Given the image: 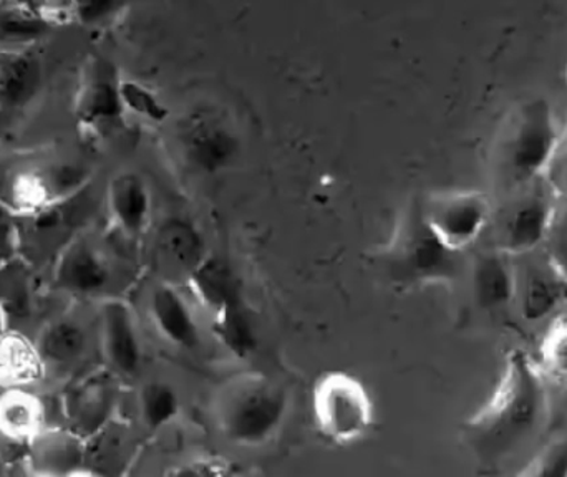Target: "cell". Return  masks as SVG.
Returning <instances> with one entry per match:
<instances>
[{
	"mask_svg": "<svg viewBox=\"0 0 567 477\" xmlns=\"http://www.w3.org/2000/svg\"><path fill=\"white\" fill-rule=\"evenodd\" d=\"M422 208L436 238L456 253L482 238L493 216L492 201L476 191L436 193L422 201Z\"/></svg>",
	"mask_w": 567,
	"mask_h": 477,
	"instance_id": "obj_8",
	"label": "cell"
},
{
	"mask_svg": "<svg viewBox=\"0 0 567 477\" xmlns=\"http://www.w3.org/2000/svg\"><path fill=\"white\" fill-rule=\"evenodd\" d=\"M120 100L123 112L133 113L148 122L163 123L168 118V108L153 90L136 80H120Z\"/></svg>",
	"mask_w": 567,
	"mask_h": 477,
	"instance_id": "obj_23",
	"label": "cell"
},
{
	"mask_svg": "<svg viewBox=\"0 0 567 477\" xmlns=\"http://www.w3.org/2000/svg\"><path fill=\"white\" fill-rule=\"evenodd\" d=\"M312 419L317 432L336 446L362 442L375 423V403L367 386L346 372H329L312 390Z\"/></svg>",
	"mask_w": 567,
	"mask_h": 477,
	"instance_id": "obj_7",
	"label": "cell"
},
{
	"mask_svg": "<svg viewBox=\"0 0 567 477\" xmlns=\"http://www.w3.org/2000/svg\"><path fill=\"white\" fill-rule=\"evenodd\" d=\"M120 80L110 65H99L82 95V113L89 122H113L123 115Z\"/></svg>",
	"mask_w": 567,
	"mask_h": 477,
	"instance_id": "obj_20",
	"label": "cell"
},
{
	"mask_svg": "<svg viewBox=\"0 0 567 477\" xmlns=\"http://www.w3.org/2000/svg\"><path fill=\"white\" fill-rule=\"evenodd\" d=\"M29 448L35 477H75L85 466L83 438L69 428H45Z\"/></svg>",
	"mask_w": 567,
	"mask_h": 477,
	"instance_id": "obj_15",
	"label": "cell"
},
{
	"mask_svg": "<svg viewBox=\"0 0 567 477\" xmlns=\"http://www.w3.org/2000/svg\"><path fill=\"white\" fill-rule=\"evenodd\" d=\"M561 133L548 100L536 96L518 103L495 146V169L502 193L522 188L545 176Z\"/></svg>",
	"mask_w": 567,
	"mask_h": 477,
	"instance_id": "obj_3",
	"label": "cell"
},
{
	"mask_svg": "<svg viewBox=\"0 0 567 477\" xmlns=\"http://www.w3.org/2000/svg\"><path fill=\"white\" fill-rule=\"evenodd\" d=\"M42 20L29 15H9L0 19V43L12 49V45L33 42L45 32Z\"/></svg>",
	"mask_w": 567,
	"mask_h": 477,
	"instance_id": "obj_25",
	"label": "cell"
},
{
	"mask_svg": "<svg viewBox=\"0 0 567 477\" xmlns=\"http://www.w3.org/2000/svg\"><path fill=\"white\" fill-rule=\"evenodd\" d=\"M178 145L185 162L203 175L229 168L241 148L235 129L212 110H198L182 123Z\"/></svg>",
	"mask_w": 567,
	"mask_h": 477,
	"instance_id": "obj_9",
	"label": "cell"
},
{
	"mask_svg": "<svg viewBox=\"0 0 567 477\" xmlns=\"http://www.w3.org/2000/svg\"><path fill=\"white\" fill-rule=\"evenodd\" d=\"M140 422L150 433L162 432L172 425L182 413V398L175 386L163 380H152L140 386L138 398Z\"/></svg>",
	"mask_w": 567,
	"mask_h": 477,
	"instance_id": "obj_21",
	"label": "cell"
},
{
	"mask_svg": "<svg viewBox=\"0 0 567 477\" xmlns=\"http://www.w3.org/2000/svg\"><path fill=\"white\" fill-rule=\"evenodd\" d=\"M473 297L482 309L508 305L516 295V269L513 257L496 249L476 253L470 269Z\"/></svg>",
	"mask_w": 567,
	"mask_h": 477,
	"instance_id": "obj_17",
	"label": "cell"
},
{
	"mask_svg": "<svg viewBox=\"0 0 567 477\" xmlns=\"http://www.w3.org/2000/svg\"><path fill=\"white\" fill-rule=\"evenodd\" d=\"M99 332L103 356L110 369L123 379H133L142 369L143 345L132 307L125 300H103Z\"/></svg>",
	"mask_w": 567,
	"mask_h": 477,
	"instance_id": "obj_11",
	"label": "cell"
},
{
	"mask_svg": "<svg viewBox=\"0 0 567 477\" xmlns=\"http://www.w3.org/2000/svg\"><path fill=\"white\" fill-rule=\"evenodd\" d=\"M47 375L35 342L22 332L9 330L0 340V385L7 388H29Z\"/></svg>",
	"mask_w": 567,
	"mask_h": 477,
	"instance_id": "obj_19",
	"label": "cell"
},
{
	"mask_svg": "<svg viewBox=\"0 0 567 477\" xmlns=\"http://www.w3.org/2000/svg\"><path fill=\"white\" fill-rule=\"evenodd\" d=\"M189 286L212 317L213 333L221 345L236 359L252 355L258 346V332L235 270L213 257L196 267Z\"/></svg>",
	"mask_w": 567,
	"mask_h": 477,
	"instance_id": "obj_5",
	"label": "cell"
},
{
	"mask_svg": "<svg viewBox=\"0 0 567 477\" xmlns=\"http://www.w3.org/2000/svg\"><path fill=\"white\" fill-rule=\"evenodd\" d=\"M566 76H567V73H566Z\"/></svg>",
	"mask_w": 567,
	"mask_h": 477,
	"instance_id": "obj_30",
	"label": "cell"
},
{
	"mask_svg": "<svg viewBox=\"0 0 567 477\" xmlns=\"http://www.w3.org/2000/svg\"><path fill=\"white\" fill-rule=\"evenodd\" d=\"M559 198H567V132L559 138L558 148L545 173Z\"/></svg>",
	"mask_w": 567,
	"mask_h": 477,
	"instance_id": "obj_27",
	"label": "cell"
},
{
	"mask_svg": "<svg viewBox=\"0 0 567 477\" xmlns=\"http://www.w3.org/2000/svg\"><path fill=\"white\" fill-rule=\"evenodd\" d=\"M546 418L545 382L525 353L513 352L492 398L466 423V442L480 462L495 465L522 452Z\"/></svg>",
	"mask_w": 567,
	"mask_h": 477,
	"instance_id": "obj_1",
	"label": "cell"
},
{
	"mask_svg": "<svg viewBox=\"0 0 567 477\" xmlns=\"http://www.w3.org/2000/svg\"><path fill=\"white\" fill-rule=\"evenodd\" d=\"M52 280L56 292L63 295L96 299L112 286V263L95 240L75 236L56 257Z\"/></svg>",
	"mask_w": 567,
	"mask_h": 477,
	"instance_id": "obj_10",
	"label": "cell"
},
{
	"mask_svg": "<svg viewBox=\"0 0 567 477\" xmlns=\"http://www.w3.org/2000/svg\"><path fill=\"white\" fill-rule=\"evenodd\" d=\"M33 342L47 373H70L89 353V326L76 313H60L40 329Z\"/></svg>",
	"mask_w": 567,
	"mask_h": 477,
	"instance_id": "obj_12",
	"label": "cell"
},
{
	"mask_svg": "<svg viewBox=\"0 0 567 477\" xmlns=\"http://www.w3.org/2000/svg\"><path fill=\"white\" fill-rule=\"evenodd\" d=\"M518 477H567V438L548 443Z\"/></svg>",
	"mask_w": 567,
	"mask_h": 477,
	"instance_id": "obj_24",
	"label": "cell"
},
{
	"mask_svg": "<svg viewBox=\"0 0 567 477\" xmlns=\"http://www.w3.org/2000/svg\"><path fill=\"white\" fill-rule=\"evenodd\" d=\"M105 198L116 229L126 238H140L152 216V193L145 179L138 173H116L106 186Z\"/></svg>",
	"mask_w": 567,
	"mask_h": 477,
	"instance_id": "obj_14",
	"label": "cell"
},
{
	"mask_svg": "<svg viewBox=\"0 0 567 477\" xmlns=\"http://www.w3.org/2000/svg\"><path fill=\"white\" fill-rule=\"evenodd\" d=\"M6 307L0 302V340L6 336V333L9 332V319H7Z\"/></svg>",
	"mask_w": 567,
	"mask_h": 477,
	"instance_id": "obj_29",
	"label": "cell"
},
{
	"mask_svg": "<svg viewBox=\"0 0 567 477\" xmlns=\"http://www.w3.org/2000/svg\"><path fill=\"white\" fill-rule=\"evenodd\" d=\"M39 82L35 65L27 56L7 52L0 62V102L13 108L27 102Z\"/></svg>",
	"mask_w": 567,
	"mask_h": 477,
	"instance_id": "obj_22",
	"label": "cell"
},
{
	"mask_svg": "<svg viewBox=\"0 0 567 477\" xmlns=\"http://www.w3.org/2000/svg\"><path fill=\"white\" fill-rule=\"evenodd\" d=\"M533 253L516 257V295L523 317L529 322L545 319L561 299L563 272L551 257H535Z\"/></svg>",
	"mask_w": 567,
	"mask_h": 477,
	"instance_id": "obj_13",
	"label": "cell"
},
{
	"mask_svg": "<svg viewBox=\"0 0 567 477\" xmlns=\"http://www.w3.org/2000/svg\"><path fill=\"white\" fill-rule=\"evenodd\" d=\"M543 356L549 369L567 375V322L553 326L543 345Z\"/></svg>",
	"mask_w": 567,
	"mask_h": 477,
	"instance_id": "obj_26",
	"label": "cell"
},
{
	"mask_svg": "<svg viewBox=\"0 0 567 477\" xmlns=\"http://www.w3.org/2000/svg\"><path fill=\"white\" fill-rule=\"evenodd\" d=\"M150 317L158 335L169 345L196 350L202 343L198 322L188 300L169 283H159L150 295Z\"/></svg>",
	"mask_w": 567,
	"mask_h": 477,
	"instance_id": "obj_16",
	"label": "cell"
},
{
	"mask_svg": "<svg viewBox=\"0 0 567 477\" xmlns=\"http://www.w3.org/2000/svg\"><path fill=\"white\" fill-rule=\"evenodd\" d=\"M47 413L39 395L29 388L0 393V435L16 443H32L47 428Z\"/></svg>",
	"mask_w": 567,
	"mask_h": 477,
	"instance_id": "obj_18",
	"label": "cell"
},
{
	"mask_svg": "<svg viewBox=\"0 0 567 477\" xmlns=\"http://www.w3.org/2000/svg\"><path fill=\"white\" fill-rule=\"evenodd\" d=\"M559 196L546 176L503 193L502 203L493 209V249L509 257L536 252L548 238Z\"/></svg>",
	"mask_w": 567,
	"mask_h": 477,
	"instance_id": "obj_6",
	"label": "cell"
},
{
	"mask_svg": "<svg viewBox=\"0 0 567 477\" xmlns=\"http://www.w3.org/2000/svg\"><path fill=\"white\" fill-rule=\"evenodd\" d=\"M123 9H125V7L120 6V3H83V6L76 7V12H79L76 15L82 19V22L96 23L116 15V13L122 12Z\"/></svg>",
	"mask_w": 567,
	"mask_h": 477,
	"instance_id": "obj_28",
	"label": "cell"
},
{
	"mask_svg": "<svg viewBox=\"0 0 567 477\" xmlns=\"http://www.w3.org/2000/svg\"><path fill=\"white\" fill-rule=\"evenodd\" d=\"M380 262L385 276L403 289L453 282L460 276L458 253L450 250L426 225L420 199H413L403 209Z\"/></svg>",
	"mask_w": 567,
	"mask_h": 477,
	"instance_id": "obj_4",
	"label": "cell"
},
{
	"mask_svg": "<svg viewBox=\"0 0 567 477\" xmlns=\"http://www.w3.org/2000/svg\"><path fill=\"white\" fill-rule=\"evenodd\" d=\"M290 412L286 386L262 373H243L223 383L213 400L219 433L241 448H261L281 432Z\"/></svg>",
	"mask_w": 567,
	"mask_h": 477,
	"instance_id": "obj_2",
	"label": "cell"
}]
</instances>
